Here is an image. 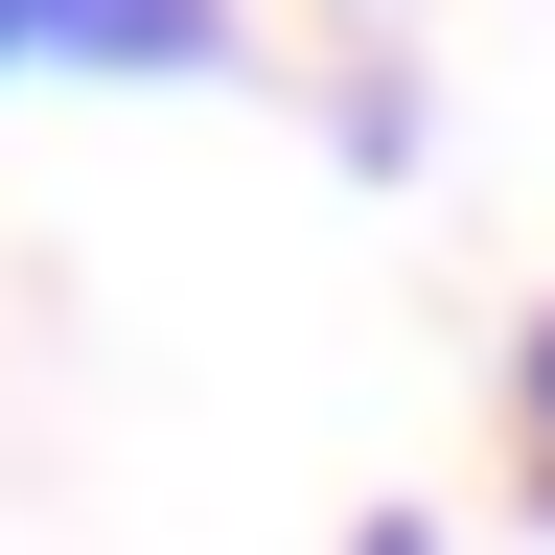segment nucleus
Listing matches in <instances>:
<instances>
[{"label": "nucleus", "instance_id": "f257e3e1", "mask_svg": "<svg viewBox=\"0 0 555 555\" xmlns=\"http://www.w3.org/2000/svg\"><path fill=\"white\" fill-rule=\"evenodd\" d=\"M47 69H139V93H185V69H232V0H24Z\"/></svg>", "mask_w": 555, "mask_h": 555}, {"label": "nucleus", "instance_id": "f03ea898", "mask_svg": "<svg viewBox=\"0 0 555 555\" xmlns=\"http://www.w3.org/2000/svg\"><path fill=\"white\" fill-rule=\"evenodd\" d=\"M509 440L555 463V301H532V347H509Z\"/></svg>", "mask_w": 555, "mask_h": 555}, {"label": "nucleus", "instance_id": "7ed1b4c3", "mask_svg": "<svg viewBox=\"0 0 555 555\" xmlns=\"http://www.w3.org/2000/svg\"><path fill=\"white\" fill-rule=\"evenodd\" d=\"M347 555H440V509H371V532H347Z\"/></svg>", "mask_w": 555, "mask_h": 555}, {"label": "nucleus", "instance_id": "20e7f679", "mask_svg": "<svg viewBox=\"0 0 555 555\" xmlns=\"http://www.w3.org/2000/svg\"><path fill=\"white\" fill-rule=\"evenodd\" d=\"M0 69H47V24H24V0H0Z\"/></svg>", "mask_w": 555, "mask_h": 555}]
</instances>
